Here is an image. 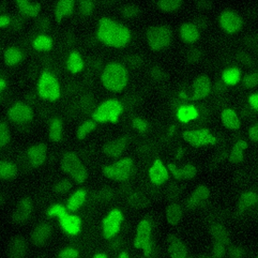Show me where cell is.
Here are the masks:
<instances>
[{"mask_svg": "<svg viewBox=\"0 0 258 258\" xmlns=\"http://www.w3.org/2000/svg\"><path fill=\"white\" fill-rule=\"evenodd\" d=\"M96 36L105 45L116 49L126 47L133 38L130 29L109 17L99 20Z\"/></svg>", "mask_w": 258, "mask_h": 258, "instance_id": "obj_1", "label": "cell"}, {"mask_svg": "<svg viewBox=\"0 0 258 258\" xmlns=\"http://www.w3.org/2000/svg\"><path fill=\"white\" fill-rule=\"evenodd\" d=\"M103 87L114 93L122 92L126 87L128 74L126 69L119 62L107 63L101 76Z\"/></svg>", "mask_w": 258, "mask_h": 258, "instance_id": "obj_2", "label": "cell"}, {"mask_svg": "<svg viewBox=\"0 0 258 258\" xmlns=\"http://www.w3.org/2000/svg\"><path fill=\"white\" fill-rule=\"evenodd\" d=\"M60 166L64 173L77 183L82 184L87 181L89 177L87 170L75 153H64L61 159Z\"/></svg>", "mask_w": 258, "mask_h": 258, "instance_id": "obj_3", "label": "cell"}, {"mask_svg": "<svg viewBox=\"0 0 258 258\" xmlns=\"http://www.w3.org/2000/svg\"><path fill=\"white\" fill-rule=\"evenodd\" d=\"M37 93L45 100L54 102L59 99L61 90L56 77L49 72H44L40 75L37 84Z\"/></svg>", "mask_w": 258, "mask_h": 258, "instance_id": "obj_4", "label": "cell"}, {"mask_svg": "<svg viewBox=\"0 0 258 258\" xmlns=\"http://www.w3.org/2000/svg\"><path fill=\"white\" fill-rule=\"evenodd\" d=\"M123 112L122 103L116 99L106 100L101 104L93 114L92 119L100 123H116Z\"/></svg>", "mask_w": 258, "mask_h": 258, "instance_id": "obj_5", "label": "cell"}, {"mask_svg": "<svg viewBox=\"0 0 258 258\" xmlns=\"http://www.w3.org/2000/svg\"><path fill=\"white\" fill-rule=\"evenodd\" d=\"M134 168L132 158L126 157L102 168V173L107 178L119 182H125L131 178Z\"/></svg>", "mask_w": 258, "mask_h": 258, "instance_id": "obj_6", "label": "cell"}, {"mask_svg": "<svg viewBox=\"0 0 258 258\" xmlns=\"http://www.w3.org/2000/svg\"><path fill=\"white\" fill-rule=\"evenodd\" d=\"M134 246L141 250L145 257L152 256L153 252V226L150 221L147 219L141 221L137 227Z\"/></svg>", "mask_w": 258, "mask_h": 258, "instance_id": "obj_7", "label": "cell"}, {"mask_svg": "<svg viewBox=\"0 0 258 258\" xmlns=\"http://www.w3.org/2000/svg\"><path fill=\"white\" fill-rule=\"evenodd\" d=\"M210 232L214 241L212 256L213 257L225 256L227 249L231 244L227 229L220 223L214 222L210 226Z\"/></svg>", "mask_w": 258, "mask_h": 258, "instance_id": "obj_8", "label": "cell"}, {"mask_svg": "<svg viewBox=\"0 0 258 258\" xmlns=\"http://www.w3.org/2000/svg\"><path fill=\"white\" fill-rule=\"evenodd\" d=\"M172 33L165 26L150 28L146 33L148 45L156 51L162 50L168 47L172 40Z\"/></svg>", "mask_w": 258, "mask_h": 258, "instance_id": "obj_9", "label": "cell"}, {"mask_svg": "<svg viewBox=\"0 0 258 258\" xmlns=\"http://www.w3.org/2000/svg\"><path fill=\"white\" fill-rule=\"evenodd\" d=\"M123 219V214L121 210L114 208L111 210L102 221L103 238L105 240L114 238L120 230Z\"/></svg>", "mask_w": 258, "mask_h": 258, "instance_id": "obj_10", "label": "cell"}, {"mask_svg": "<svg viewBox=\"0 0 258 258\" xmlns=\"http://www.w3.org/2000/svg\"><path fill=\"white\" fill-rule=\"evenodd\" d=\"M182 138L186 143L197 148L213 146L217 142L216 138L206 128L186 131L182 134Z\"/></svg>", "mask_w": 258, "mask_h": 258, "instance_id": "obj_11", "label": "cell"}, {"mask_svg": "<svg viewBox=\"0 0 258 258\" xmlns=\"http://www.w3.org/2000/svg\"><path fill=\"white\" fill-rule=\"evenodd\" d=\"M34 112L31 107L24 102H17L13 105L8 112V118L18 124L28 123L34 118Z\"/></svg>", "mask_w": 258, "mask_h": 258, "instance_id": "obj_12", "label": "cell"}, {"mask_svg": "<svg viewBox=\"0 0 258 258\" xmlns=\"http://www.w3.org/2000/svg\"><path fill=\"white\" fill-rule=\"evenodd\" d=\"M219 23L222 29L229 34L240 31L243 27V20L236 12L231 10L223 11L220 15Z\"/></svg>", "mask_w": 258, "mask_h": 258, "instance_id": "obj_13", "label": "cell"}, {"mask_svg": "<svg viewBox=\"0 0 258 258\" xmlns=\"http://www.w3.org/2000/svg\"><path fill=\"white\" fill-rule=\"evenodd\" d=\"M61 228L71 236H76L81 231L82 220L77 215L67 212L57 218Z\"/></svg>", "mask_w": 258, "mask_h": 258, "instance_id": "obj_14", "label": "cell"}, {"mask_svg": "<svg viewBox=\"0 0 258 258\" xmlns=\"http://www.w3.org/2000/svg\"><path fill=\"white\" fill-rule=\"evenodd\" d=\"M53 233V227L48 223L38 224L33 230L30 237L31 243L36 247L44 246Z\"/></svg>", "mask_w": 258, "mask_h": 258, "instance_id": "obj_15", "label": "cell"}, {"mask_svg": "<svg viewBox=\"0 0 258 258\" xmlns=\"http://www.w3.org/2000/svg\"><path fill=\"white\" fill-rule=\"evenodd\" d=\"M47 152V146L44 143L32 146L27 152V158L29 164L34 168L40 167L46 160Z\"/></svg>", "mask_w": 258, "mask_h": 258, "instance_id": "obj_16", "label": "cell"}, {"mask_svg": "<svg viewBox=\"0 0 258 258\" xmlns=\"http://www.w3.org/2000/svg\"><path fill=\"white\" fill-rule=\"evenodd\" d=\"M33 203L29 198L21 199L14 213V222L18 224L26 223L31 218L33 211Z\"/></svg>", "mask_w": 258, "mask_h": 258, "instance_id": "obj_17", "label": "cell"}, {"mask_svg": "<svg viewBox=\"0 0 258 258\" xmlns=\"http://www.w3.org/2000/svg\"><path fill=\"white\" fill-rule=\"evenodd\" d=\"M130 141V137L125 135L107 143L103 147V153L110 158H118L122 154Z\"/></svg>", "mask_w": 258, "mask_h": 258, "instance_id": "obj_18", "label": "cell"}, {"mask_svg": "<svg viewBox=\"0 0 258 258\" xmlns=\"http://www.w3.org/2000/svg\"><path fill=\"white\" fill-rule=\"evenodd\" d=\"M211 89L210 78L206 75L200 76L193 83V99L200 100L205 99L210 94Z\"/></svg>", "mask_w": 258, "mask_h": 258, "instance_id": "obj_19", "label": "cell"}, {"mask_svg": "<svg viewBox=\"0 0 258 258\" xmlns=\"http://www.w3.org/2000/svg\"><path fill=\"white\" fill-rule=\"evenodd\" d=\"M149 177L150 181L156 185H161L168 180V170L161 160L157 159L150 168Z\"/></svg>", "mask_w": 258, "mask_h": 258, "instance_id": "obj_20", "label": "cell"}, {"mask_svg": "<svg viewBox=\"0 0 258 258\" xmlns=\"http://www.w3.org/2000/svg\"><path fill=\"white\" fill-rule=\"evenodd\" d=\"M168 252L173 258H185L188 256L187 247L184 242L174 234L167 238Z\"/></svg>", "mask_w": 258, "mask_h": 258, "instance_id": "obj_21", "label": "cell"}, {"mask_svg": "<svg viewBox=\"0 0 258 258\" xmlns=\"http://www.w3.org/2000/svg\"><path fill=\"white\" fill-rule=\"evenodd\" d=\"M167 167L170 173L177 180H190L198 174V169L192 164H188L183 167L178 168L175 164L170 163Z\"/></svg>", "mask_w": 258, "mask_h": 258, "instance_id": "obj_22", "label": "cell"}, {"mask_svg": "<svg viewBox=\"0 0 258 258\" xmlns=\"http://www.w3.org/2000/svg\"><path fill=\"white\" fill-rule=\"evenodd\" d=\"M210 189L205 185L198 186L192 192L187 201V206L191 210H195L207 201L210 197Z\"/></svg>", "mask_w": 258, "mask_h": 258, "instance_id": "obj_23", "label": "cell"}, {"mask_svg": "<svg viewBox=\"0 0 258 258\" xmlns=\"http://www.w3.org/2000/svg\"><path fill=\"white\" fill-rule=\"evenodd\" d=\"M75 2L73 0H61L56 4L54 15L57 23L66 18L71 16L74 11Z\"/></svg>", "mask_w": 258, "mask_h": 258, "instance_id": "obj_24", "label": "cell"}, {"mask_svg": "<svg viewBox=\"0 0 258 258\" xmlns=\"http://www.w3.org/2000/svg\"><path fill=\"white\" fill-rule=\"evenodd\" d=\"M179 33L182 40L186 44H193L200 39L201 36L197 27L190 23L182 25L179 28Z\"/></svg>", "mask_w": 258, "mask_h": 258, "instance_id": "obj_25", "label": "cell"}, {"mask_svg": "<svg viewBox=\"0 0 258 258\" xmlns=\"http://www.w3.org/2000/svg\"><path fill=\"white\" fill-rule=\"evenodd\" d=\"M15 4L20 13L26 17L35 18L40 13L41 7L37 2L28 1V0H17Z\"/></svg>", "mask_w": 258, "mask_h": 258, "instance_id": "obj_26", "label": "cell"}, {"mask_svg": "<svg viewBox=\"0 0 258 258\" xmlns=\"http://www.w3.org/2000/svg\"><path fill=\"white\" fill-rule=\"evenodd\" d=\"M27 245L23 237L16 236L11 243L9 256L13 258L24 257L27 252Z\"/></svg>", "mask_w": 258, "mask_h": 258, "instance_id": "obj_27", "label": "cell"}, {"mask_svg": "<svg viewBox=\"0 0 258 258\" xmlns=\"http://www.w3.org/2000/svg\"><path fill=\"white\" fill-rule=\"evenodd\" d=\"M88 192L84 188L77 190L69 198L67 208L70 211L75 212L78 210L87 200Z\"/></svg>", "mask_w": 258, "mask_h": 258, "instance_id": "obj_28", "label": "cell"}, {"mask_svg": "<svg viewBox=\"0 0 258 258\" xmlns=\"http://www.w3.org/2000/svg\"><path fill=\"white\" fill-rule=\"evenodd\" d=\"M63 122L57 116L51 118L49 126V139L52 143L60 142L62 139Z\"/></svg>", "mask_w": 258, "mask_h": 258, "instance_id": "obj_29", "label": "cell"}, {"mask_svg": "<svg viewBox=\"0 0 258 258\" xmlns=\"http://www.w3.org/2000/svg\"><path fill=\"white\" fill-rule=\"evenodd\" d=\"M67 70L71 74H77L81 73L84 68V62L80 53L73 51L69 55L67 62Z\"/></svg>", "mask_w": 258, "mask_h": 258, "instance_id": "obj_30", "label": "cell"}, {"mask_svg": "<svg viewBox=\"0 0 258 258\" xmlns=\"http://www.w3.org/2000/svg\"><path fill=\"white\" fill-rule=\"evenodd\" d=\"M165 214L168 224L171 226H176L183 217V210L180 205L172 204L167 207Z\"/></svg>", "mask_w": 258, "mask_h": 258, "instance_id": "obj_31", "label": "cell"}, {"mask_svg": "<svg viewBox=\"0 0 258 258\" xmlns=\"http://www.w3.org/2000/svg\"><path fill=\"white\" fill-rule=\"evenodd\" d=\"M223 125L231 131L238 130L241 126L240 119L236 113L230 109H224L221 113Z\"/></svg>", "mask_w": 258, "mask_h": 258, "instance_id": "obj_32", "label": "cell"}, {"mask_svg": "<svg viewBox=\"0 0 258 258\" xmlns=\"http://www.w3.org/2000/svg\"><path fill=\"white\" fill-rule=\"evenodd\" d=\"M24 53L17 47L8 48L4 53V59L7 66L13 67L22 62L24 59Z\"/></svg>", "mask_w": 258, "mask_h": 258, "instance_id": "obj_33", "label": "cell"}, {"mask_svg": "<svg viewBox=\"0 0 258 258\" xmlns=\"http://www.w3.org/2000/svg\"><path fill=\"white\" fill-rule=\"evenodd\" d=\"M248 147L246 142L239 140L233 145L229 157V162L233 164L241 163L244 160V152Z\"/></svg>", "mask_w": 258, "mask_h": 258, "instance_id": "obj_34", "label": "cell"}, {"mask_svg": "<svg viewBox=\"0 0 258 258\" xmlns=\"http://www.w3.org/2000/svg\"><path fill=\"white\" fill-rule=\"evenodd\" d=\"M32 47L38 52H46L53 47V41L51 37L46 34L37 36L32 41Z\"/></svg>", "mask_w": 258, "mask_h": 258, "instance_id": "obj_35", "label": "cell"}, {"mask_svg": "<svg viewBox=\"0 0 258 258\" xmlns=\"http://www.w3.org/2000/svg\"><path fill=\"white\" fill-rule=\"evenodd\" d=\"M258 197L255 192L251 190L244 191L238 199V208L240 211L246 210L256 205Z\"/></svg>", "mask_w": 258, "mask_h": 258, "instance_id": "obj_36", "label": "cell"}, {"mask_svg": "<svg viewBox=\"0 0 258 258\" xmlns=\"http://www.w3.org/2000/svg\"><path fill=\"white\" fill-rule=\"evenodd\" d=\"M199 113L192 105H183L178 109L177 113L178 119L182 123H186L191 120L198 118Z\"/></svg>", "mask_w": 258, "mask_h": 258, "instance_id": "obj_37", "label": "cell"}, {"mask_svg": "<svg viewBox=\"0 0 258 258\" xmlns=\"http://www.w3.org/2000/svg\"><path fill=\"white\" fill-rule=\"evenodd\" d=\"M18 173L17 165L12 162L1 161L0 162V178L9 180L15 178Z\"/></svg>", "mask_w": 258, "mask_h": 258, "instance_id": "obj_38", "label": "cell"}, {"mask_svg": "<svg viewBox=\"0 0 258 258\" xmlns=\"http://www.w3.org/2000/svg\"><path fill=\"white\" fill-rule=\"evenodd\" d=\"M241 72L235 67L229 68L222 73V79L223 82L229 86H234L240 81Z\"/></svg>", "mask_w": 258, "mask_h": 258, "instance_id": "obj_39", "label": "cell"}, {"mask_svg": "<svg viewBox=\"0 0 258 258\" xmlns=\"http://www.w3.org/2000/svg\"><path fill=\"white\" fill-rule=\"evenodd\" d=\"M96 122L93 119L86 120L78 128L76 132L77 138L79 141L84 140L90 134L95 130Z\"/></svg>", "mask_w": 258, "mask_h": 258, "instance_id": "obj_40", "label": "cell"}, {"mask_svg": "<svg viewBox=\"0 0 258 258\" xmlns=\"http://www.w3.org/2000/svg\"><path fill=\"white\" fill-rule=\"evenodd\" d=\"M183 4L181 0H162L158 1L157 5L163 12L172 13L178 10Z\"/></svg>", "mask_w": 258, "mask_h": 258, "instance_id": "obj_41", "label": "cell"}, {"mask_svg": "<svg viewBox=\"0 0 258 258\" xmlns=\"http://www.w3.org/2000/svg\"><path fill=\"white\" fill-rule=\"evenodd\" d=\"M11 139V133L7 123L2 121L0 123V147L1 149L7 146Z\"/></svg>", "mask_w": 258, "mask_h": 258, "instance_id": "obj_42", "label": "cell"}, {"mask_svg": "<svg viewBox=\"0 0 258 258\" xmlns=\"http://www.w3.org/2000/svg\"><path fill=\"white\" fill-rule=\"evenodd\" d=\"M140 13L139 7L134 5L124 6L121 11V16L125 19H133L137 17Z\"/></svg>", "mask_w": 258, "mask_h": 258, "instance_id": "obj_43", "label": "cell"}, {"mask_svg": "<svg viewBox=\"0 0 258 258\" xmlns=\"http://www.w3.org/2000/svg\"><path fill=\"white\" fill-rule=\"evenodd\" d=\"M67 208L61 204L52 205L47 210V215L49 218H59L64 213L68 212Z\"/></svg>", "mask_w": 258, "mask_h": 258, "instance_id": "obj_44", "label": "cell"}, {"mask_svg": "<svg viewBox=\"0 0 258 258\" xmlns=\"http://www.w3.org/2000/svg\"><path fill=\"white\" fill-rule=\"evenodd\" d=\"M258 84V74L255 72L246 75L242 82V85L246 89H251L256 87Z\"/></svg>", "mask_w": 258, "mask_h": 258, "instance_id": "obj_45", "label": "cell"}, {"mask_svg": "<svg viewBox=\"0 0 258 258\" xmlns=\"http://www.w3.org/2000/svg\"><path fill=\"white\" fill-rule=\"evenodd\" d=\"M72 187L70 181L63 179L56 183L53 188L56 192L60 194V195H64V194L68 192L72 188Z\"/></svg>", "mask_w": 258, "mask_h": 258, "instance_id": "obj_46", "label": "cell"}, {"mask_svg": "<svg viewBox=\"0 0 258 258\" xmlns=\"http://www.w3.org/2000/svg\"><path fill=\"white\" fill-rule=\"evenodd\" d=\"M95 5L92 1H81L79 5L81 14L84 17L90 16L93 12Z\"/></svg>", "mask_w": 258, "mask_h": 258, "instance_id": "obj_47", "label": "cell"}, {"mask_svg": "<svg viewBox=\"0 0 258 258\" xmlns=\"http://www.w3.org/2000/svg\"><path fill=\"white\" fill-rule=\"evenodd\" d=\"M80 255L79 250L72 247H68L62 249L58 253L57 256L60 258H75Z\"/></svg>", "mask_w": 258, "mask_h": 258, "instance_id": "obj_48", "label": "cell"}, {"mask_svg": "<svg viewBox=\"0 0 258 258\" xmlns=\"http://www.w3.org/2000/svg\"><path fill=\"white\" fill-rule=\"evenodd\" d=\"M133 127L141 133H145L148 130L149 123L147 120L141 118H135L132 121Z\"/></svg>", "mask_w": 258, "mask_h": 258, "instance_id": "obj_49", "label": "cell"}, {"mask_svg": "<svg viewBox=\"0 0 258 258\" xmlns=\"http://www.w3.org/2000/svg\"><path fill=\"white\" fill-rule=\"evenodd\" d=\"M203 53L199 49H195L190 51L187 57V62L189 63H196L202 57Z\"/></svg>", "mask_w": 258, "mask_h": 258, "instance_id": "obj_50", "label": "cell"}, {"mask_svg": "<svg viewBox=\"0 0 258 258\" xmlns=\"http://www.w3.org/2000/svg\"><path fill=\"white\" fill-rule=\"evenodd\" d=\"M227 254L230 257H243L244 252L238 247L230 245L227 249Z\"/></svg>", "mask_w": 258, "mask_h": 258, "instance_id": "obj_51", "label": "cell"}, {"mask_svg": "<svg viewBox=\"0 0 258 258\" xmlns=\"http://www.w3.org/2000/svg\"><path fill=\"white\" fill-rule=\"evenodd\" d=\"M248 136L251 141L254 143L258 142V124L255 123L248 130Z\"/></svg>", "mask_w": 258, "mask_h": 258, "instance_id": "obj_52", "label": "cell"}, {"mask_svg": "<svg viewBox=\"0 0 258 258\" xmlns=\"http://www.w3.org/2000/svg\"><path fill=\"white\" fill-rule=\"evenodd\" d=\"M151 76L154 79L159 81L165 77L164 72L158 67H154L151 70Z\"/></svg>", "mask_w": 258, "mask_h": 258, "instance_id": "obj_53", "label": "cell"}, {"mask_svg": "<svg viewBox=\"0 0 258 258\" xmlns=\"http://www.w3.org/2000/svg\"><path fill=\"white\" fill-rule=\"evenodd\" d=\"M248 103L253 109L258 111V94L255 93L251 94L248 98Z\"/></svg>", "mask_w": 258, "mask_h": 258, "instance_id": "obj_54", "label": "cell"}, {"mask_svg": "<svg viewBox=\"0 0 258 258\" xmlns=\"http://www.w3.org/2000/svg\"><path fill=\"white\" fill-rule=\"evenodd\" d=\"M11 22V18L6 15H3L0 17V27L6 28L8 27Z\"/></svg>", "mask_w": 258, "mask_h": 258, "instance_id": "obj_55", "label": "cell"}, {"mask_svg": "<svg viewBox=\"0 0 258 258\" xmlns=\"http://www.w3.org/2000/svg\"><path fill=\"white\" fill-rule=\"evenodd\" d=\"M8 83L7 80L3 77L0 79V91L3 93L7 88Z\"/></svg>", "mask_w": 258, "mask_h": 258, "instance_id": "obj_56", "label": "cell"}, {"mask_svg": "<svg viewBox=\"0 0 258 258\" xmlns=\"http://www.w3.org/2000/svg\"><path fill=\"white\" fill-rule=\"evenodd\" d=\"M93 258H107L109 257V255L104 252H99L95 254L93 256Z\"/></svg>", "mask_w": 258, "mask_h": 258, "instance_id": "obj_57", "label": "cell"}, {"mask_svg": "<svg viewBox=\"0 0 258 258\" xmlns=\"http://www.w3.org/2000/svg\"><path fill=\"white\" fill-rule=\"evenodd\" d=\"M129 257H130V255H129L128 252L125 251H121L117 256L118 258H128Z\"/></svg>", "mask_w": 258, "mask_h": 258, "instance_id": "obj_58", "label": "cell"}, {"mask_svg": "<svg viewBox=\"0 0 258 258\" xmlns=\"http://www.w3.org/2000/svg\"><path fill=\"white\" fill-rule=\"evenodd\" d=\"M198 6H199L200 7L205 8V7H207V6L208 7L209 5L210 4H211V3L210 2H207L206 1H200V2H198Z\"/></svg>", "mask_w": 258, "mask_h": 258, "instance_id": "obj_59", "label": "cell"}]
</instances>
